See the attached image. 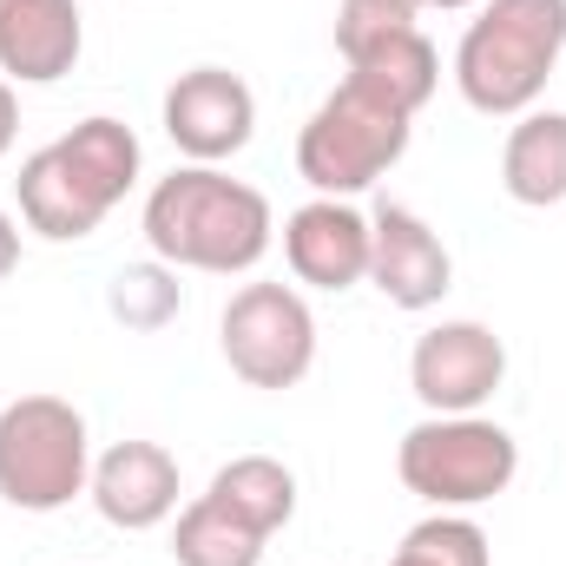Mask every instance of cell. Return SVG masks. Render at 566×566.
I'll return each mask as SVG.
<instances>
[{
    "instance_id": "6da1fadb",
    "label": "cell",
    "mask_w": 566,
    "mask_h": 566,
    "mask_svg": "<svg viewBox=\"0 0 566 566\" xmlns=\"http://www.w3.org/2000/svg\"><path fill=\"white\" fill-rule=\"evenodd\" d=\"M139 231L158 264L205 271V277H244L271 258L277 218L271 198L218 165H178L145 191Z\"/></svg>"
},
{
    "instance_id": "7a4b0ae2",
    "label": "cell",
    "mask_w": 566,
    "mask_h": 566,
    "mask_svg": "<svg viewBox=\"0 0 566 566\" xmlns=\"http://www.w3.org/2000/svg\"><path fill=\"white\" fill-rule=\"evenodd\" d=\"M566 53V0H481L454 46V86L481 119H521L541 106Z\"/></svg>"
},
{
    "instance_id": "3957f363",
    "label": "cell",
    "mask_w": 566,
    "mask_h": 566,
    "mask_svg": "<svg viewBox=\"0 0 566 566\" xmlns=\"http://www.w3.org/2000/svg\"><path fill=\"white\" fill-rule=\"evenodd\" d=\"M93 481V428L66 396H13L0 409V501L60 514Z\"/></svg>"
},
{
    "instance_id": "277c9868",
    "label": "cell",
    "mask_w": 566,
    "mask_h": 566,
    "mask_svg": "<svg viewBox=\"0 0 566 566\" xmlns=\"http://www.w3.org/2000/svg\"><path fill=\"white\" fill-rule=\"evenodd\" d=\"M396 474L434 514H468L514 488L521 441L488 416H422L396 448Z\"/></svg>"
},
{
    "instance_id": "5b68a950",
    "label": "cell",
    "mask_w": 566,
    "mask_h": 566,
    "mask_svg": "<svg viewBox=\"0 0 566 566\" xmlns=\"http://www.w3.org/2000/svg\"><path fill=\"white\" fill-rule=\"evenodd\" d=\"M409 133H416L409 113H396L376 93H363L356 80H343L336 93H323V106L296 133V178L316 198H363L389 165H402Z\"/></svg>"
},
{
    "instance_id": "8992f818",
    "label": "cell",
    "mask_w": 566,
    "mask_h": 566,
    "mask_svg": "<svg viewBox=\"0 0 566 566\" xmlns=\"http://www.w3.org/2000/svg\"><path fill=\"white\" fill-rule=\"evenodd\" d=\"M218 349L244 389L283 396L316 369V316L296 283H244L218 316Z\"/></svg>"
},
{
    "instance_id": "52a82bcc",
    "label": "cell",
    "mask_w": 566,
    "mask_h": 566,
    "mask_svg": "<svg viewBox=\"0 0 566 566\" xmlns=\"http://www.w3.org/2000/svg\"><path fill=\"white\" fill-rule=\"evenodd\" d=\"M501 382H507V343L474 316L434 323L409 349V389L428 416H481L501 396Z\"/></svg>"
},
{
    "instance_id": "ba28073f",
    "label": "cell",
    "mask_w": 566,
    "mask_h": 566,
    "mask_svg": "<svg viewBox=\"0 0 566 566\" xmlns=\"http://www.w3.org/2000/svg\"><path fill=\"white\" fill-rule=\"evenodd\" d=\"M165 139L185 151V165H224L258 139V93L231 66H191L165 86Z\"/></svg>"
},
{
    "instance_id": "9c48e42d",
    "label": "cell",
    "mask_w": 566,
    "mask_h": 566,
    "mask_svg": "<svg viewBox=\"0 0 566 566\" xmlns=\"http://www.w3.org/2000/svg\"><path fill=\"white\" fill-rule=\"evenodd\" d=\"M369 283H376L396 310H409V316L434 310V303L454 290V258H448L441 231L428 224L422 211H409V205H376V218H369Z\"/></svg>"
},
{
    "instance_id": "30bf717a",
    "label": "cell",
    "mask_w": 566,
    "mask_h": 566,
    "mask_svg": "<svg viewBox=\"0 0 566 566\" xmlns=\"http://www.w3.org/2000/svg\"><path fill=\"white\" fill-rule=\"evenodd\" d=\"M283 264L303 290H356L369 283V218L356 198H310L283 218Z\"/></svg>"
},
{
    "instance_id": "8fae6325",
    "label": "cell",
    "mask_w": 566,
    "mask_h": 566,
    "mask_svg": "<svg viewBox=\"0 0 566 566\" xmlns=\"http://www.w3.org/2000/svg\"><path fill=\"white\" fill-rule=\"evenodd\" d=\"M86 494H93L106 527L151 534V527H165L178 514V461L158 441H113L106 454H93Z\"/></svg>"
},
{
    "instance_id": "7c38bea8",
    "label": "cell",
    "mask_w": 566,
    "mask_h": 566,
    "mask_svg": "<svg viewBox=\"0 0 566 566\" xmlns=\"http://www.w3.org/2000/svg\"><path fill=\"white\" fill-rule=\"evenodd\" d=\"M86 20L80 0H0V80L53 86L80 66Z\"/></svg>"
},
{
    "instance_id": "4fadbf2b",
    "label": "cell",
    "mask_w": 566,
    "mask_h": 566,
    "mask_svg": "<svg viewBox=\"0 0 566 566\" xmlns=\"http://www.w3.org/2000/svg\"><path fill=\"white\" fill-rule=\"evenodd\" d=\"M13 198H20V224L33 238H46V244H80V238H93L113 218V205L66 165L60 145H40V151L20 158Z\"/></svg>"
},
{
    "instance_id": "5bb4252c",
    "label": "cell",
    "mask_w": 566,
    "mask_h": 566,
    "mask_svg": "<svg viewBox=\"0 0 566 566\" xmlns=\"http://www.w3.org/2000/svg\"><path fill=\"white\" fill-rule=\"evenodd\" d=\"M501 191L527 211H547L566 205V113L554 106H534L507 126L501 145Z\"/></svg>"
},
{
    "instance_id": "9a60e30c",
    "label": "cell",
    "mask_w": 566,
    "mask_h": 566,
    "mask_svg": "<svg viewBox=\"0 0 566 566\" xmlns=\"http://www.w3.org/2000/svg\"><path fill=\"white\" fill-rule=\"evenodd\" d=\"M343 66H349V80L363 93H376L382 106H396L409 119L422 113L428 99H434V86H441V53H434V40H428L422 27L396 33V40H382V46H369V53H356Z\"/></svg>"
},
{
    "instance_id": "2e32d148",
    "label": "cell",
    "mask_w": 566,
    "mask_h": 566,
    "mask_svg": "<svg viewBox=\"0 0 566 566\" xmlns=\"http://www.w3.org/2000/svg\"><path fill=\"white\" fill-rule=\"evenodd\" d=\"M205 494H211L218 507H231L244 527H258L264 541L283 534L290 514H296V474L283 468L277 454H238V461H224Z\"/></svg>"
},
{
    "instance_id": "e0dca14e",
    "label": "cell",
    "mask_w": 566,
    "mask_h": 566,
    "mask_svg": "<svg viewBox=\"0 0 566 566\" xmlns=\"http://www.w3.org/2000/svg\"><path fill=\"white\" fill-rule=\"evenodd\" d=\"M60 151H66V165L106 198V205H126V191L139 185V133L126 126V119H113V113H93V119H80L73 133H60Z\"/></svg>"
},
{
    "instance_id": "ac0fdd59",
    "label": "cell",
    "mask_w": 566,
    "mask_h": 566,
    "mask_svg": "<svg viewBox=\"0 0 566 566\" xmlns=\"http://www.w3.org/2000/svg\"><path fill=\"white\" fill-rule=\"evenodd\" d=\"M264 534L244 527L231 507H218L211 494L185 501L171 521V560L178 566H264Z\"/></svg>"
},
{
    "instance_id": "d6986e66",
    "label": "cell",
    "mask_w": 566,
    "mask_h": 566,
    "mask_svg": "<svg viewBox=\"0 0 566 566\" xmlns=\"http://www.w3.org/2000/svg\"><path fill=\"white\" fill-rule=\"evenodd\" d=\"M178 303H185V290H178V271L171 264H158V258H145V264H126V271H113L106 283V310L126 323V329H165L171 316H178Z\"/></svg>"
},
{
    "instance_id": "ffe728a7",
    "label": "cell",
    "mask_w": 566,
    "mask_h": 566,
    "mask_svg": "<svg viewBox=\"0 0 566 566\" xmlns=\"http://www.w3.org/2000/svg\"><path fill=\"white\" fill-rule=\"evenodd\" d=\"M389 566H494V547L481 534V521L468 514H428L402 534V547L389 554Z\"/></svg>"
},
{
    "instance_id": "44dd1931",
    "label": "cell",
    "mask_w": 566,
    "mask_h": 566,
    "mask_svg": "<svg viewBox=\"0 0 566 566\" xmlns=\"http://www.w3.org/2000/svg\"><path fill=\"white\" fill-rule=\"evenodd\" d=\"M422 27V0H343L336 7V53L356 60L396 33H416Z\"/></svg>"
},
{
    "instance_id": "7402d4cb",
    "label": "cell",
    "mask_w": 566,
    "mask_h": 566,
    "mask_svg": "<svg viewBox=\"0 0 566 566\" xmlns=\"http://www.w3.org/2000/svg\"><path fill=\"white\" fill-rule=\"evenodd\" d=\"M13 139H20V86L0 80V158L13 151Z\"/></svg>"
},
{
    "instance_id": "603a6c76",
    "label": "cell",
    "mask_w": 566,
    "mask_h": 566,
    "mask_svg": "<svg viewBox=\"0 0 566 566\" xmlns=\"http://www.w3.org/2000/svg\"><path fill=\"white\" fill-rule=\"evenodd\" d=\"M20 271V218L13 211H0V283Z\"/></svg>"
},
{
    "instance_id": "cb8c5ba5",
    "label": "cell",
    "mask_w": 566,
    "mask_h": 566,
    "mask_svg": "<svg viewBox=\"0 0 566 566\" xmlns=\"http://www.w3.org/2000/svg\"><path fill=\"white\" fill-rule=\"evenodd\" d=\"M468 7H481V0H422V13H468Z\"/></svg>"
}]
</instances>
